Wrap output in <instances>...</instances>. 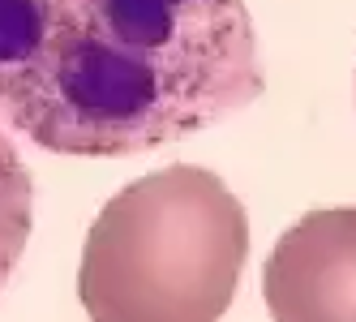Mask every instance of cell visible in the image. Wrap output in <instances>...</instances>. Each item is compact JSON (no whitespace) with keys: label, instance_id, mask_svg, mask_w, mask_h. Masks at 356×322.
<instances>
[{"label":"cell","instance_id":"obj_1","mask_svg":"<svg viewBox=\"0 0 356 322\" xmlns=\"http://www.w3.org/2000/svg\"><path fill=\"white\" fill-rule=\"evenodd\" d=\"M262 86L245 0H0V112L52 155L155 151Z\"/></svg>","mask_w":356,"mask_h":322},{"label":"cell","instance_id":"obj_2","mask_svg":"<svg viewBox=\"0 0 356 322\" xmlns=\"http://www.w3.org/2000/svg\"><path fill=\"white\" fill-rule=\"evenodd\" d=\"M249 258V215L207 168H159L95 215L78 266L90 322H219Z\"/></svg>","mask_w":356,"mask_h":322},{"label":"cell","instance_id":"obj_3","mask_svg":"<svg viewBox=\"0 0 356 322\" xmlns=\"http://www.w3.org/2000/svg\"><path fill=\"white\" fill-rule=\"evenodd\" d=\"M275 322H356V207L309 211L262 266Z\"/></svg>","mask_w":356,"mask_h":322},{"label":"cell","instance_id":"obj_4","mask_svg":"<svg viewBox=\"0 0 356 322\" xmlns=\"http://www.w3.org/2000/svg\"><path fill=\"white\" fill-rule=\"evenodd\" d=\"M31 202H35V185L31 172L22 163L17 146L9 134L0 129V292H5L13 266L26 254L31 241Z\"/></svg>","mask_w":356,"mask_h":322}]
</instances>
